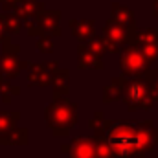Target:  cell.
Returning a JSON list of instances; mask_svg holds the SVG:
<instances>
[{"label": "cell", "instance_id": "6da1fadb", "mask_svg": "<svg viewBox=\"0 0 158 158\" xmlns=\"http://www.w3.org/2000/svg\"><path fill=\"white\" fill-rule=\"evenodd\" d=\"M107 140L116 158H136L153 151L158 143V127L153 121H107Z\"/></svg>", "mask_w": 158, "mask_h": 158}, {"label": "cell", "instance_id": "7a4b0ae2", "mask_svg": "<svg viewBox=\"0 0 158 158\" xmlns=\"http://www.w3.org/2000/svg\"><path fill=\"white\" fill-rule=\"evenodd\" d=\"M46 121L55 136H68L77 121V107L68 98H53L46 107Z\"/></svg>", "mask_w": 158, "mask_h": 158}, {"label": "cell", "instance_id": "3957f363", "mask_svg": "<svg viewBox=\"0 0 158 158\" xmlns=\"http://www.w3.org/2000/svg\"><path fill=\"white\" fill-rule=\"evenodd\" d=\"M123 103L127 105L129 110H138V109L151 110L153 109L155 98L151 94L149 83L145 81L143 76L142 77L129 79V85H127L125 94H123Z\"/></svg>", "mask_w": 158, "mask_h": 158}, {"label": "cell", "instance_id": "277c9868", "mask_svg": "<svg viewBox=\"0 0 158 158\" xmlns=\"http://www.w3.org/2000/svg\"><path fill=\"white\" fill-rule=\"evenodd\" d=\"M136 35H138V28H125L118 24L116 20H107L105 28H103V35L101 40L105 42L107 46V52H112L116 53L119 50H123L125 46H131V44H136Z\"/></svg>", "mask_w": 158, "mask_h": 158}, {"label": "cell", "instance_id": "5b68a950", "mask_svg": "<svg viewBox=\"0 0 158 158\" xmlns=\"http://www.w3.org/2000/svg\"><path fill=\"white\" fill-rule=\"evenodd\" d=\"M61 11H53V9H44L37 17L26 20V30L30 35H39V37H57L61 35Z\"/></svg>", "mask_w": 158, "mask_h": 158}, {"label": "cell", "instance_id": "8992f818", "mask_svg": "<svg viewBox=\"0 0 158 158\" xmlns=\"http://www.w3.org/2000/svg\"><path fill=\"white\" fill-rule=\"evenodd\" d=\"M119 68L125 76H136L142 77L147 70H149V61L147 57L142 53V50L134 44L125 46L121 50V57H119Z\"/></svg>", "mask_w": 158, "mask_h": 158}, {"label": "cell", "instance_id": "52a82bcc", "mask_svg": "<svg viewBox=\"0 0 158 158\" xmlns=\"http://www.w3.org/2000/svg\"><path fill=\"white\" fill-rule=\"evenodd\" d=\"M4 42V52L0 55V74L4 77H15L19 76V72L22 68H30V64L26 61H20L19 59V46L13 44L9 37L2 40Z\"/></svg>", "mask_w": 158, "mask_h": 158}, {"label": "cell", "instance_id": "ba28073f", "mask_svg": "<svg viewBox=\"0 0 158 158\" xmlns=\"http://www.w3.org/2000/svg\"><path fill=\"white\" fill-rule=\"evenodd\" d=\"M57 70H59L57 63H35V64H30L28 68V79L31 85L48 86L50 83H53Z\"/></svg>", "mask_w": 158, "mask_h": 158}, {"label": "cell", "instance_id": "9c48e42d", "mask_svg": "<svg viewBox=\"0 0 158 158\" xmlns=\"http://www.w3.org/2000/svg\"><path fill=\"white\" fill-rule=\"evenodd\" d=\"M64 151L70 155V158H96L94 140L86 136H77L72 140L70 145H63V153Z\"/></svg>", "mask_w": 158, "mask_h": 158}, {"label": "cell", "instance_id": "30bf717a", "mask_svg": "<svg viewBox=\"0 0 158 158\" xmlns=\"http://www.w3.org/2000/svg\"><path fill=\"white\" fill-rule=\"evenodd\" d=\"M70 30L74 37L79 40V44H85L96 35V24L92 19H72L70 20Z\"/></svg>", "mask_w": 158, "mask_h": 158}, {"label": "cell", "instance_id": "8fae6325", "mask_svg": "<svg viewBox=\"0 0 158 158\" xmlns=\"http://www.w3.org/2000/svg\"><path fill=\"white\" fill-rule=\"evenodd\" d=\"M127 85H129V79L127 77H114L103 88V101L105 103H112L116 99H123Z\"/></svg>", "mask_w": 158, "mask_h": 158}, {"label": "cell", "instance_id": "7c38bea8", "mask_svg": "<svg viewBox=\"0 0 158 158\" xmlns=\"http://www.w3.org/2000/svg\"><path fill=\"white\" fill-rule=\"evenodd\" d=\"M77 66L79 68H96V70H101L103 63H101V57H98L96 53H92L86 44H79L77 46Z\"/></svg>", "mask_w": 158, "mask_h": 158}, {"label": "cell", "instance_id": "4fadbf2b", "mask_svg": "<svg viewBox=\"0 0 158 158\" xmlns=\"http://www.w3.org/2000/svg\"><path fill=\"white\" fill-rule=\"evenodd\" d=\"M42 11H44V4L39 2V0H20L13 13L17 17H20L22 20H30V19L37 17Z\"/></svg>", "mask_w": 158, "mask_h": 158}, {"label": "cell", "instance_id": "5bb4252c", "mask_svg": "<svg viewBox=\"0 0 158 158\" xmlns=\"http://www.w3.org/2000/svg\"><path fill=\"white\" fill-rule=\"evenodd\" d=\"M110 19L116 20L118 24L125 26V28H134V15L132 11L125 6V4H119V2H114L112 7H110Z\"/></svg>", "mask_w": 158, "mask_h": 158}, {"label": "cell", "instance_id": "9a60e30c", "mask_svg": "<svg viewBox=\"0 0 158 158\" xmlns=\"http://www.w3.org/2000/svg\"><path fill=\"white\" fill-rule=\"evenodd\" d=\"M52 86H53V98H68V92H70V72L59 68L55 77H53Z\"/></svg>", "mask_w": 158, "mask_h": 158}, {"label": "cell", "instance_id": "2e32d148", "mask_svg": "<svg viewBox=\"0 0 158 158\" xmlns=\"http://www.w3.org/2000/svg\"><path fill=\"white\" fill-rule=\"evenodd\" d=\"M28 129H13L9 131L7 134L0 136V143H13V145H19V143H28Z\"/></svg>", "mask_w": 158, "mask_h": 158}, {"label": "cell", "instance_id": "e0dca14e", "mask_svg": "<svg viewBox=\"0 0 158 158\" xmlns=\"http://www.w3.org/2000/svg\"><path fill=\"white\" fill-rule=\"evenodd\" d=\"M17 121H19V112L0 110V136H4L9 131L17 129Z\"/></svg>", "mask_w": 158, "mask_h": 158}, {"label": "cell", "instance_id": "ac0fdd59", "mask_svg": "<svg viewBox=\"0 0 158 158\" xmlns=\"http://www.w3.org/2000/svg\"><path fill=\"white\" fill-rule=\"evenodd\" d=\"M94 145H96V158H116L105 134H96Z\"/></svg>", "mask_w": 158, "mask_h": 158}, {"label": "cell", "instance_id": "d6986e66", "mask_svg": "<svg viewBox=\"0 0 158 158\" xmlns=\"http://www.w3.org/2000/svg\"><path fill=\"white\" fill-rule=\"evenodd\" d=\"M17 94H19V86H15L9 77H4V76L0 74V98H2L6 103H9Z\"/></svg>", "mask_w": 158, "mask_h": 158}, {"label": "cell", "instance_id": "ffe728a7", "mask_svg": "<svg viewBox=\"0 0 158 158\" xmlns=\"http://www.w3.org/2000/svg\"><path fill=\"white\" fill-rule=\"evenodd\" d=\"M2 20H4V30H6V33H9V35L19 33L20 28H22V22H20L22 19L17 17L15 13H6V15H2Z\"/></svg>", "mask_w": 158, "mask_h": 158}, {"label": "cell", "instance_id": "44dd1931", "mask_svg": "<svg viewBox=\"0 0 158 158\" xmlns=\"http://www.w3.org/2000/svg\"><path fill=\"white\" fill-rule=\"evenodd\" d=\"M143 77L149 83V88H151L153 98L158 99V70H147V72L143 74Z\"/></svg>", "mask_w": 158, "mask_h": 158}, {"label": "cell", "instance_id": "7402d4cb", "mask_svg": "<svg viewBox=\"0 0 158 158\" xmlns=\"http://www.w3.org/2000/svg\"><path fill=\"white\" fill-rule=\"evenodd\" d=\"M88 48H90V52L92 53H96L98 57H101L105 52H107V46H105V42L101 40V37H94V39H90L88 42H85Z\"/></svg>", "mask_w": 158, "mask_h": 158}, {"label": "cell", "instance_id": "603a6c76", "mask_svg": "<svg viewBox=\"0 0 158 158\" xmlns=\"http://www.w3.org/2000/svg\"><path fill=\"white\" fill-rule=\"evenodd\" d=\"M37 48L44 53H52L53 52V42H52L50 37H39L37 39Z\"/></svg>", "mask_w": 158, "mask_h": 158}, {"label": "cell", "instance_id": "cb8c5ba5", "mask_svg": "<svg viewBox=\"0 0 158 158\" xmlns=\"http://www.w3.org/2000/svg\"><path fill=\"white\" fill-rule=\"evenodd\" d=\"M4 31H6V30H4V20H2V15H0V40H4V37H2Z\"/></svg>", "mask_w": 158, "mask_h": 158}, {"label": "cell", "instance_id": "d4e9b609", "mask_svg": "<svg viewBox=\"0 0 158 158\" xmlns=\"http://www.w3.org/2000/svg\"><path fill=\"white\" fill-rule=\"evenodd\" d=\"M153 11H155V15L158 17V0H153Z\"/></svg>", "mask_w": 158, "mask_h": 158}, {"label": "cell", "instance_id": "484cf974", "mask_svg": "<svg viewBox=\"0 0 158 158\" xmlns=\"http://www.w3.org/2000/svg\"><path fill=\"white\" fill-rule=\"evenodd\" d=\"M136 158H143V156H136Z\"/></svg>", "mask_w": 158, "mask_h": 158}, {"label": "cell", "instance_id": "4316f807", "mask_svg": "<svg viewBox=\"0 0 158 158\" xmlns=\"http://www.w3.org/2000/svg\"><path fill=\"white\" fill-rule=\"evenodd\" d=\"M0 2H2V0H0Z\"/></svg>", "mask_w": 158, "mask_h": 158}]
</instances>
